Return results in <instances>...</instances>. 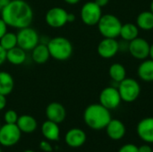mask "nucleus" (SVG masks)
Returning <instances> with one entry per match:
<instances>
[{
	"label": "nucleus",
	"instance_id": "obj_9",
	"mask_svg": "<svg viewBox=\"0 0 153 152\" xmlns=\"http://www.w3.org/2000/svg\"><path fill=\"white\" fill-rule=\"evenodd\" d=\"M100 104L108 108V110L116 109L119 107L122 99L117 88L116 87H106L100 93Z\"/></svg>",
	"mask_w": 153,
	"mask_h": 152
},
{
	"label": "nucleus",
	"instance_id": "obj_41",
	"mask_svg": "<svg viewBox=\"0 0 153 152\" xmlns=\"http://www.w3.org/2000/svg\"><path fill=\"white\" fill-rule=\"evenodd\" d=\"M0 152H2V150H1V148H0Z\"/></svg>",
	"mask_w": 153,
	"mask_h": 152
},
{
	"label": "nucleus",
	"instance_id": "obj_33",
	"mask_svg": "<svg viewBox=\"0 0 153 152\" xmlns=\"http://www.w3.org/2000/svg\"><path fill=\"white\" fill-rule=\"evenodd\" d=\"M7 100H6V96L0 94V111L4 110L6 107Z\"/></svg>",
	"mask_w": 153,
	"mask_h": 152
},
{
	"label": "nucleus",
	"instance_id": "obj_31",
	"mask_svg": "<svg viewBox=\"0 0 153 152\" xmlns=\"http://www.w3.org/2000/svg\"><path fill=\"white\" fill-rule=\"evenodd\" d=\"M152 148L148 144H143L140 147H138V152H152Z\"/></svg>",
	"mask_w": 153,
	"mask_h": 152
},
{
	"label": "nucleus",
	"instance_id": "obj_8",
	"mask_svg": "<svg viewBox=\"0 0 153 152\" xmlns=\"http://www.w3.org/2000/svg\"><path fill=\"white\" fill-rule=\"evenodd\" d=\"M81 19L85 25L94 26L97 25L102 16L101 7L99 6L94 1L86 2L80 12Z\"/></svg>",
	"mask_w": 153,
	"mask_h": 152
},
{
	"label": "nucleus",
	"instance_id": "obj_23",
	"mask_svg": "<svg viewBox=\"0 0 153 152\" xmlns=\"http://www.w3.org/2000/svg\"><path fill=\"white\" fill-rule=\"evenodd\" d=\"M136 25L143 30H153V13L152 11H144L138 14L136 18Z\"/></svg>",
	"mask_w": 153,
	"mask_h": 152
},
{
	"label": "nucleus",
	"instance_id": "obj_30",
	"mask_svg": "<svg viewBox=\"0 0 153 152\" xmlns=\"http://www.w3.org/2000/svg\"><path fill=\"white\" fill-rule=\"evenodd\" d=\"M7 28H8L7 24L4 22V21L2 18H0V39L7 32Z\"/></svg>",
	"mask_w": 153,
	"mask_h": 152
},
{
	"label": "nucleus",
	"instance_id": "obj_42",
	"mask_svg": "<svg viewBox=\"0 0 153 152\" xmlns=\"http://www.w3.org/2000/svg\"><path fill=\"white\" fill-rule=\"evenodd\" d=\"M152 152H153V149H152Z\"/></svg>",
	"mask_w": 153,
	"mask_h": 152
},
{
	"label": "nucleus",
	"instance_id": "obj_17",
	"mask_svg": "<svg viewBox=\"0 0 153 152\" xmlns=\"http://www.w3.org/2000/svg\"><path fill=\"white\" fill-rule=\"evenodd\" d=\"M41 133L43 137L49 142L58 141L60 138V128L58 124L47 119L41 125Z\"/></svg>",
	"mask_w": 153,
	"mask_h": 152
},
{
	"label": "nucleus",
	"instance_id": "obj_10",
	"mask_svg": "<svg viewBox=\"0 0 153 152\" xmlns=\"http://www.w3.org/2000/svg\"><path fill=\"white\" fill-rule=\"evenodd\" d=\"M68 12L60 6H55L50 8L45 15L46 23L54 29L64 27L67 22Z\"/></svg>",
	"mask_w": 153,
	"mask_h": 152
},
{
	"label": "nucleus",
	"instance_id": "obj_11",
	"mask_svg": "<svg viewBox=\"0 0 153 152\" xmlns=\"http://www.w3.org/2000/svg\"><path fill=\"white\" fill-rule=\"evenodd\" d=\"M151 44L144 39L137 37L129 41L128 51L133 57L138 60H144L149 57Z\"/></svg>",
	"mask_w": 153,
	"mask_h": 152
},
{
	"label": "nucleus",
	"instance_id": "obj_2",
	"mask_svg": "<svg viewBox=\"0 0 153 152\" xmlns=\"http://www.w3.org/2000/svg\"><path fill=\"white\" fill-rule=\"evenodd\" d=\"M111 119L110 110L100 103L89 105L83 112V121L92 130L100 131L105 129Z\"/></svg>",
	"mask_w": 153,
	"mask_h": 152
},
{
	"label": "nucleus",
	"instance_id": "obj_32",
	"mask_svg": "<svg viewBox=\"0 0 153 152\" xmlns=\"http://www.w3.org/2000/svg\"><path fill=\"white\" fill-rule=\"evenodd\" d=\"M6 61V51L0 46V66Z\"/></svg>",
	"mask_w": 153,
	"mask_h": 152
},
{
	"label": "nucleus",
	"instance_id": "obj_24",
	"mask_svg": "<svg viewBox=\"0 0 153 152\" xmlns=\"http://www.w3.org/2000/svg\"><path fill=\"white\" fill-rule=\"evenodd\" d=\"M119 36H121L123 40L129 42L139 36V28L136 24L131 22L122 24Z\"/></svg>",
	"mask_w": 153,
	"mask_h": 152
},
{
	"label": "nucleus",
	"instance_id": "obj_5",
	"mask_svg": "<svg viewBox=\"0 0 153 152\" xmlns=\"http://www.w3.org/2000/svg\"><path fill=\"white\" fill-rule=\"evenodd\" d=\"M122 101L132 103L135 101L141 94L140 83L133 78H125L118 83L117 88Z\"/></svg>",
	"mask_w": 153,
	"mask_h": 152
},
{
	"label": "nucleus",
	"instance_id": "obj_39",
	"mask_svg": "<svg viewBox=\"0 0 153 152\" xmlns=\"http://www.w3.org/2000/svg\"><path fill=\"white\" fill-rule=\"evenodd\" d=\"M23 152H35L34 151H32V150H26V151H24Z\"/></svg>",
	"mask_w": 153,
	"mask_h": 152
},
{
	"label": "nucleus",
	"instance_id": "obj_6",
	"mask_svg": "<svg viewBox=\"0 0 153 152\" xmlns=\"http://www.w3.org/2000/svg\"><path fill=\"white\" fill-rule=\"evenodd\" d=\"M17 46L23 50L31 51L39 43V35L37 30L30 26L20 29L16 33Z\"/></svg>",
	"mask_w": 153,
	"mask_h": 152
},
{
	"label": "nucleus",
	"instance_id": "obj_13",
	"mask_svg": "<svg viewBox=\"0 0 153 152\" xmlns=\"http://www.w3.org/2000/svg\"><path fill=\"white\" fill-rule=\"evenodd\" d=\"M46 116L48 120L61 124L65 120L66 110L65 108L59 102L54 101L49 103L46 108Z\"/></svg>",
	"mask_w": 153,
	"mask_h": 152
},
{
	"label": "nucleus",
	"instance_id": "obj_40",
	"mask_svg": "<svg viewBox=\"0 0 153 152\" xmlns=\"http://www.w3.org/2000/svg\"><path fill=\"white\" fill-rule=\"evenodd\" d=\"M2 9H3V6H2V4H1V2H0V13H1Z\"/></svg>",
	"mask_w": 153,
	"mask_h": 152
},
{
	"label": "nucleus",
	"instance_id": "obj_20",
	"mask_svg": "<svg viewBox=\"0 0 153 152\" xmlns=\"http://www.w3.org/2000/svg\"><path fill=\"white\" fill-rule=\"evenodd\" d=\"M27 58L26 51L16 46L6 51V61L13 65H22Z\"/></svg>",
	"mask_w": 153,
	"mask_h": 152
},
{
	"label": "nucleus",
	"instance_id": "obj_21",
	"mask_svg": "<svg viewBox=\"0 0 153 152\" xmlns=\"http://www.w3.org/2000/svg\"><path fill=\"white\" fill-rule=\"evenodd\" d=\"M139 78L146 82H153V60L144 59L137 69Z\"/></svg>",
	"mask_w": 153,
	"mask_h": 152
},
{
	"label": "nucleus",
	"instance_id": "obj_27",
	"mask_svg": "<svg viewBox=\"0 0 153 152\" xmlns=\"http://www.w3.org/2000/svg\"><path fill=\"white\" fill-rule=\"evenodd\" d=\"M18 117H19L18 114L16 113V111L13 109H9L5 111V113L4 114V121L5 124H16Z\"/></svg>",
	"mask_w": 153,
	"mask_h": 152
},
{
	"label": "nucleus",
	"instance_id": "obj_34",
	"mask_svg": "<svg viewBox=\"0 0 153 152\" xmlns=\"http://www.w3.org/2000/svg\"><path fill=\"white\" fill-rule=\"evenodd\" d=\"M94 2H95L99 6H100V7L102 8V7L106 6V5L109 3V0H94Z\"/></svg>",
	"mask_w": 153,
	"mask_h": 152
},
{
	"label": "nucleus",
	"instance_id": "obj_14",
	"mask_svg": "<svg viewBox=\"0 0 153 152\" xmlns=\"http://www.w3.org/2000/svg\"><path fill=\"white\" fill-rule=\"evenodd\" d=\"M137 135L146 143H153V117L142 119L136 127Z\"/></svg>",
	"mask_w": 153,
	"mask_h": 152
},
{
	"label": "nucleus",
	"instance_id": "obj_16",
	"mask_svg": "<svg viewBox=\"0 0 153 152\" xmlns=\"http://www.w3.org/2000/svg\"><path fill=\"white\" fill-rule=\"evenodd\" d=\"M105 129L108 136L113 141L121 140L126 133V125L118 119H111Z\"/></svg>",
	"mask_w": 153,
	"mask_h": 152
},
{
	"label": "nucleus",
	"instance_id": "obj_19",
	"mask_svg": "<svg viewBox=\"0 0 153 152\" xmlns=\"http://www.w3.org/2000/svg\"><path fill=\"white\" fill-rule=\"evenodd\" d=\"M49 58H50V54L47 44L39 43L31 50V59L34 63L38 65H42L47 63Z\"/></svg>",
	"mask_w": 153,
	"mask_h": 152
},
{
	"label": "nucleus",
	"instance_id": "obj_3",
	"mask_svg": "<svg viewBox=\"0 0 153 152\" xmlns=\"http://www.w3.org/2000/svg\"><path fill=\"white\" fill-rule=\"evenodd\" d=\"M47 46L50 54V57L56 61H66L73 55V44L65 37L57 36L49 39Z\"/></svg>",
	"mask_w": 153,
	"mask_h": 152
},
{
	"label": "nucleus",
	"instance_id": "obj_26",
	"mask_svg": "<svg viewBox=\"0 0 153 152\" xmlns=\"http://www.w3.org/2000/svg\"><path fill=\"white\" fill-rule=\"evenodd\" d=\"M0 46L5 50H9L17 46V35L13 32L7 31L0 39Z\"/></svg>",
	"mask_w": 153,
	"mask_h": 152
},
{
	"label": "nucleus",
	"instance_id": "obj_25",
	"mask_svg": "<svg viewBox=\"0 0 153 152\" xmlns=\"http://www.w3.org/2000/svg\"><path fill=\"white\" fill-rule=\"evenodd\" d=\"M108 73L110 78L117 83L126 78V70L125 66L119 63H114L113 65H111L108 70Z\"/></svg>",
	"mask_w": 153,
	"mask_h": 152
},
{
	"label": "nucleus",
	"instance_id": "obj_43",
	"mask_svg": "<svg viewBox=\"0 0 153 152\" xmlns=\"http://www.w3.org/2000/svg\"><path fill=\"white\" fill-rule=\"evenodd\" d=\"M0 127H1V126H0Z\"/></svg>",
	"mask_w": 153,
	"mask_h": 152
},
{
	"label": "nucleus",
	"instance_id": "obj_35",
	"mask_svg": "<svg viewBox=\"0 0 153 152\" xmlns=\"http://www.w3.org/2000/svg\"><path fill=\"white\" fill-rule=\"evenodd\" d=\"M76 17H75V14L73 13H68V15H67V22H74L75 21Z\"/></svg>",
	"mask_w": 153,
	"mask_h": 152
},
{
	"label": "nucleus",
	"instance_id": "obj_38",
	"mask_svg": "<svg viewBox=\"0 0 153 152\" xmlns=\"http://www.w3.org/2000/svg\"><path fill=\"white\" fill-rule=\"evenodd\" d=\"M151 11L153 13V0L152 1V3H151Z\"/></svg>",
	"mask_w": 153,
	"mask_h": 152
},
{
	"label": "nucleus",
	"instance_id": "obj_36",
	"mask_svg": "<svg viewBox=\"0 0 153 152\" xmlns=\"http://www.w3.org/2000/svg\"><path fill=\"white\" fill-rule=\"evenodd\" d=\"M66 4H78L81 0H64Z\"/></svg>",
	"mask_w": 153,
	"mask_h": 152
},
{
	"label": "nucleus",
	"instance_id": "obj_28",
	"mask_svg": "<svg viewBox=\"0 0 153 152\" xmlns=\"http://www.w3.org/2000/svg\"><path fill=\"white\" fill-rule=\"evenodd\" d=\"M118 152H138V146L133 143H127L123 145Z\"/></svg>",
	"mask_w": 153,
	"mask_h": 152
},
{
	"label": "nucleus",
	"instance_id": "obj_29",
	"mask_svg": "<svg viewBox=\"0 0 153 152\" xmlns=\"http://www.w3.org/2000/svg\"><path fill=\"white\" fill-rule=\"evenodd\" d=\"M39 148L41 151L45 152H52L53 151V147L50 143L49 141L45 140V141H41L39 142Z\"/></svg>",
	"mask_w": 153,
	"mask_h": 152
},
{
	"label": "nucleus",
	"instance_id": "obj_15",
	"mask_svg": "<svg viewBox=\"0 0 153 152\" xmlns=\"http://www.w3.org/2000/svg\"><path fill=\"white\" fill-rule=\"evenodd\" d=\"M87 140L86 133L83 130L80 128H72L65 133V143L70 148H80L82 147Z\"/></svg>",
	"mask_w": 153,
	"mask_h": 152
},
{
	"label": "nucleus",
	"instance_id": "obj_18",
	"mask_svg": "<svg viewBox=\"0 0 153 152\" xmlns=\"http://www.w3.org/2000/svg\"><path fill=\"white\" fill-rule=\"evenodd\" d=\"M17 126L19 127L22 133H32L38 127V122L32 116L22 115L18 117Z\"/></svg>",
	"mask_w": 153,
	"mask_h": 152
},
{
	"label": "nucleus",
	"instance_id": "obj_1",
	"mask_svg": "<svg viewBox=\"0 0 153 152\" xmlns=\"http://www.w3.org/2000/svg\"><path fill=\"white\" fill-rule=\"evenodd\" d=\"M1 18L8 27L20 30L30 26L33 21V10L24 0H11L2 9Z\"/></svg>",
	"mask_w": 153,
	"mask_h": 152
},
{
	"label": "nucleus",
	"instance_id": "obj_12",
	"mask_svg": "<svg viewBox=\"0 0 153 152\" xmlns=\"http://www.w3.org/2000/svg\"><path fill=\"white\" fill-rule=\"evenodd\" d=\"M119 51V43L116 39L104 38L98 45L97 52L100 56L109 59L115 56Z\"/></svg>",
	"mask_w": 153,
	"mask_h": 152
},
{
	"label": "nucleus",
	"instance_id": "obj_22",
	"mask_svg": "<svg viewBox=\"0 0 153 152\" xmlns=\"http://www.w3.org/2000/svg\"><path fill=\"white\" fill-rule=\"evenodd\" d=\"M14 89V80L13 76L5 71H0V94L8 96Z\"/></svg>",
	"mask_w": 153,
	"mask_h": 152
},
{
	"label": "nucleus",
	"instance_id": "obj_4",
	"mask_svg": "<svg viewBox=\"0 0 153 152\" xmlns=\"http://www.w3.org/2000/svg\"><path fill=\"white\" fill-rule=\"evenodd\" d=\"M97 25L100 33L104 38L116 39L120 34L122 22L116 15L106 13L102 14Z\"/></svg>",
	"mask_w": 153,
	"mask_h": 152
},
{
	"label": "nucleus",
	"instance_id": "obj_7",
	"mask_svg": "<svg viewBox=\"0 0 153 152\" xmlns=\"http://www.w3.org/2000/svg\"><path fill=\"white\" fill-rule=\"evenodd\" d=\"M22 137V132L16 124H4L0 127V145L12 147L16 145Z\"/></svg>",
	"mask_w": 153,
	"mask_h": 152
},
{
	"label": "nucleus",
	"instance_id": "obj_37",
	"mask_svg": "<svg viewBox=\"0 0 153 152\" xmlns=\"http://www.w3.org/2000/svg\"><path fill=\"white\" fill-rule=\"evenodd\" d=\"M149 56L151 57V59L153 60V43L151 45V47H150V54H149Z\"/></svg>",
	"mask_w": 153,
	"mask_h": 152
}]
</instances>
